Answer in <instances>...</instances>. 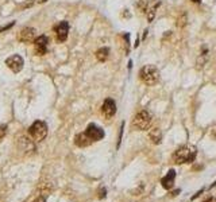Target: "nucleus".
I'll return each instance as SVG.
<instances>
[{
    "instance_id": "1",
    "label": "nucleus",
    "mask_w": 216,
    "mask_h": 202,
    "mask_svg": "<svg viewBox=\"0 0 216 202\" xmlns=\"http://www.w3.org/2000/svg\"><path fill=\"white\" fill-rule=\"evenodd\" d=\"M196 156H197V150L193 146H181L174 151L172 155V159L176 164H182V163H192L195 162Z\"/></svg>"
},
{
    "instance_id": "2",
    "label": "nucleus",
    "mask_w": 216,
    "mask_h": 202,
    "mask_svg": "<svg viewBox=\"0 0 216 202\" xmlns=\"http://www.w3.org/2000/svg\"><path fill=\"white\" fill-rule=\"evenodd\" d=\"M139 78L143 84L153 86L160 80V71L154 65H146L139 70Z\"/></svg>"
},
{
    "instance_id": "3",
    "label": "nucleus",
    "mask_w": 216,
    "mask_h": 202,
    "mask_svg": "<svg viewBox=\"0 0 216 202\" xmlns=\"http://www.w3.org/2000/svg\"><path fill=\"white\" fill-rule=\"evenodd\" d=\"M153 117L150 112L147 111H140L135 115L134 120H132V128L137 131H147L151 127Z\"/></svg>"
},
{
    "instance_id": "4",
    "label": "nucleus",
    "mask_w": 216,
    "mask_h": 202,
    "mask_svg": "<svg viewBox=\"0 0 216 202\" xmlns=\"http://www.w3.org/2000/svg\"><path fill=\"white\" fill-rule=\"evenodd\" d=\"M28 135L34 141H42L47 136V124L42 120H37L28 128Z\"/></svg>"
},
{
    "instance_id": "5",
    "label": "nucleus",
    "mask_w": 216,
    "mask_h": 202,
    "mask_svg": "<svg viewBox=\"0 0 216 202\" xmlns=\"http://www.w3.org/2000/svg\"><path fill=\"white\" fill-rule=\"evenodd\" d=\"M50 43L47 35H39L38 38L34 40V50H35L37 55H45L47 53V46Z\"/></svg>"
},
{
    "instance_id": "6",
    "label": "nucleus",
    "mask_w": 216,
    "mask_h": 202,
    "mask_svg": "<svg viewBox=\"0 0 216 202\" xmlns=\"http://www.w3.org/2000/svg\"><path fill=\"white\" fill-rule=\"evenodd\" d=\"M85 134L88 135V137L92 141H99V140H102L103 137L105 136L104 129L100 128V127L96 125V124H89V125L86 127V129H85Z\"/></svg>"
},
{
    "instance_id": "7",
    "label": "nucleus",
    "mask_w": 216,
    "mask_h": 202,
    "mask_svg": "<svg viewBox=\"0 0 216 202\" xmlns=\"http://www.w3.org/2000/svg\"><path fill=\"white\" fill-rule=\"evenodd\" d=\"M5 65H7V68L11 69L14 73H19V71H22V69H23L24 61H23V58L21 55L15 54V55H11L5 59Z\"/></svg>"
},
{
    "instance_id": "8",
    "label": "nucleus",
    "mask_w": 216,
    "mask_h": 202,
    "mask_svg": "<svg viewBox=\"0 0 216 202\" xmlns=\"http://www.w3.org/2000/svg\"><path fill=\"white\" fill-rule=\"evenodd\" d=\"M102 113L105 119H112L116 113V103L112 99H105L102 105Z\"/></svg>"
},
{
    "instance_id": "9",
    "label": "nucleus",
    "mask_w": 216,
    "mask_h": 202,
    "mask_svg": "<svg viewBox=\"0 0 216 202\" xmlns=\"http://www.w3.org/2000/svg\"><path fill=\"white\" fill-rule=\"evenodd\" d=\"M54 33H56L57 40L58 42H65L68 39V34H69V23L66 20H62L58 24L54 27Z\"/></svg>"
},
{
    "instance_id": "10",
    "label": "nucleus",
    "mask_w": 216,
    "mask_h": 202,
    "mask_svg": "<svg viewBox=\"0 0 216 202\" xmlns=\"http://www.w3.org/2000/svg\"><path fill=\"white\" fill-rule=\"evenodd\" d=\"M37 38V31L33 27H24L18 35V40L22 43H31Z\"/></svg>"
},
{
    "instance_id": "11",
    "label": "nucleus",
    "mask_w": 216,
    "mask_h": 202,
    "mask_svg": "<svg viewBox=\"0 0 216 202\" xmlns=\"http://www.w3.org/2000/svg\"><path fill=\"white\" fill-rule=\"evenodd\" d=\"M174 179H176V171L173 169H170L168 171V174L161 179V185H162V187L165 190H170L173 185H174Z\"/></svg>"
},
{
    "instance_id": "12",
    "label": "nucleus",
    "mask_w": 216,
    "mask_h": 202,
    "mask_svg": "<svg viewBox=\"0 0 216 202\" xmlns=\"http://www.w3.org/2000/svg\"><path fill=\"white\" fill-rule=\"evenodd\" d=\"M74 143H76V146L77 147H88V146H91L93 141H92L91 139L88 137V135L85 134V132H81V134H79V135H76V137H74Z\"/></svg>"
},
{
    "instance_id": "13",
    "label": "nucleus",
    "mask_w": 216,
    "mask_h": 202,
    "mask_svg": "<svg viewBox=\"0 0 216 202\" xmlns=\"http://www.w3.org/2000/svg\"><path fill=\"white\" fill-rule=\"evenodd\" d=\"M149 137L154 144H160L162 140V134H161V129L154 127V128H149Z\"/></svg>"
},
{
    "instance_id": "14",
    "label": "nucleus",
    "mask_w": 216,
    "mask_h": 202,
    "mask_svg": "<svg viewBox=\"0 0 216 202\" xmlns=\"http://www.w3.org/2000/svg\"><path fill=\"white\" fill-rule=\"evenodd\" d=\"M109 57V49L108 47H102L96 51V58L100 62H105Z\"/></svg>"
},
{
    "instance_id": "15",
    "label": "nucleus",
    "mask_w": 216,
    "mask_h": 202,
    "mask_svg": "<svg viewBox=\"0 0 216 202\" xmlns=\"http://www.w3.org/2000/svg\"><path fill=\"white\" fill-rule=\"evenodd\" d=\"M207 59H208V50L205 49V51H203V53L200 54V57H198V59H197V68L200 69L203 65H205Z\"/></svg>"
},
{
    "instance_id": "16",
    "label": "nucleus",
    "mask_w": 216,
    "mask_h": 202,
    "mask_svg": "<svg viewBox=\"0 0 216 202\" xmlns=\"http://www.w3.org/2000/svg\"><path fill=\"white\" fill-rule=\"evenodd\" d=\"M186 22H188V16H186L185 12H182L180 15V18L177 19V26H178V27H185Z\"/></svg>"
},
{
    "instance_id": "17",
    "label": "nucleus",
    "mask_w": 216,
    "mask_h": 202,
    "mask_svg": "<svg viewBox=\"0 0 216 202\" xmlns=\"http://www.w3.org/2000/svg\"><path fill=\"white\" fill-rule=\"evenodd\" d=\"M7 131H8L7 124H2V125H0V140L4 139V136L7 135Z\"/></svg>"
},
{
    "instance_id": "18",
    "label": "nucleus",
    "mask_w": 216,
    "mask_h": 202,
    "mask_svg": "<svg viewBox=\"0 0 216 202\" xmlns=\"http://www.w3.org/2000/svg\"><path fill=\"white\" fill-rule=\"evenodd\" d=\"M123 129H124V123H122L120 125V131H119V137H118V148L120 147V143H122V137H123Z\"/></svg>"
},
{
    "instance_id": "19",
    "label": "nucleus",
    "mask_w": 216,
    "mask_h": 202,
    "mask_svg": "<svg viewBox=\"0 0 216 202\" xmlns=\"http://www.w3.org/2000/svg\"><path fill=\"white\" fill-rule=\"evenodd\" d=\"M15 24V22H11L10 24H7V26H3V27H0V33H3V31H5V30H8V28H11L12 26Z\"/></svg>"
},
{
    "instance_id": "20",
    "label": "nucleus",
    "mask_w": 216,
    "mask_h": 202,
    "mask_svg": "<svg viewBox=\"0 0 216 202\" xmlns=\"http://www.w3.org/2000/svg\"><path fill=\"white\" fill-rule=\"evenodd\" d=\"M105 193H107V190H105L104 187H102V189H100V191H99V198H104L105 197Z\"/></svg>"
},
{
    "instance_id": "21",
    "label": "nucleus",
    "mask_w": 216,
    "mask_h": 202,
    "mask_svg": "<svg viewBox=\"0 0 216 202\" xmlns=\"http://www.w3.org/2000/svg\"><path fill=\"white\" fill-rule=\"evenodd\" d=\"M203 191H204V189H201L200 191H197L195 195H192V198H191V200H192V201H195L196 198H198V197H200V195H201V193H203Z\"/></svg>"
},
{
    "instance_id": "22",
    "label": "nucleus",
    "mask_w": 216,
    "mask_h": 202,
    "mask_svg": "<svg viewBox=\"0 0 216 202\" xmlns=\"http://www.w3.org/2000/svg\"><path fill=\"white\" fill-rule=\"evenodd\" d=\"M33 202H46V198L43 197V195H39V197H37Z\"/></svg>"
},
{
    "instance_id": "23",
    "label": "nucleus",
    "mask_w": 216,
    "mask_h": 202,
    "mask_svg": "<svg viewBox=\"0 0 216 202\" xmlns=\"http://www.w3.org/2000/svg\"><path fill=\"white\" fill-rule=\"evenodd\" d=\"M211 137L212 139H216V127H214V128L211 129Z\"/></svg>"
},
{
    "instance_id": "24",
    "label": "nucleus",
    "mask_w": 216,
    "mask_h": 202,
    "mask_svg": "<svg viewBox=\"0 0 216 202\" xmlns=\"http://www.w3.org/2000/svg\"><path fill=\"white\" fill-rule=\"evenodd\" d=\"M180 191H181V190H180V189H177L176 191H173V193H172V195H173V197H176V195H178V193H180Z\"/></svg>"
},
{
    "instance_id": "25",
    "label": "nucleus",
    "mask_w": 216,
    "mask_h": 202,
    "mask_svg": "<svg viewBox=\"0 0 216 202\" xmlns=\"http://www.w3.org/2000/svg\"><path fill=\"white\" fill-rule=\"evenodd\" d=\"M215 186H216V181H215V182H214V183H212V185H211V186H209V189H214V187H215Z\"/></svg>"
},
{
    "instance_id": "26",
    "label": "nucleus",
    "mask_w": 216,
    "mask_h": 202,
    "mask_svg": "<svg viewBox=\"0 0 216 202\" xmlns=\"http://www.w3.org/2000/svg\"><path fill=\"white\" fill-rule=\"evenodd\" d=\"M131 68H132V62L130 61V62H128V69H131Z\"/></svg>"
},
{
    "instance_id": "27",
    "label": "nucleus",
    "mask_w": 216,
    "mask_h": 202,
    "mask_svg": "<svg viewBox=\"0 0 216 202\" xmlns=\"http://www.w3.org/2000/svg\"><path fill=\"white\" fill-rule=\"evenodd\" d=\"M192 2H193V3H200L201 0H192Z\"/></svg>"
},
{
    "instance_id": "28",
    "label": "nucleus",
    "mask_w": 216,
    "mask_h": 202,
    "mask_svg": "<svg viewBox=\"0 0 216 202\" xmlns=\"http://www.w3.org/2000/svg\"><path fill=\"white\" fill-rule=\"evenodd\" d=\"M46 0H38V3H45Z\"/></svg>"
}]
</instances>
